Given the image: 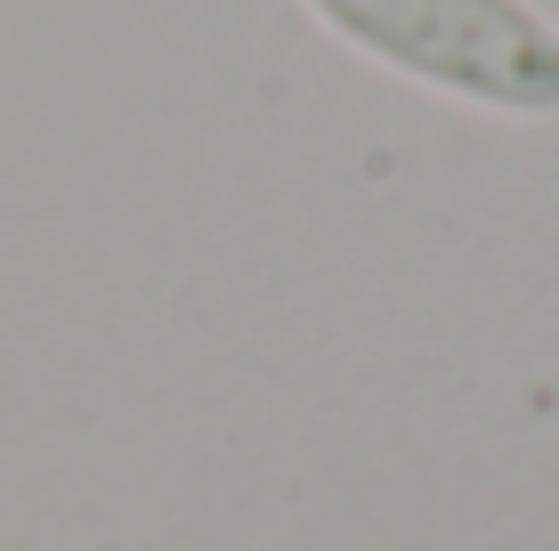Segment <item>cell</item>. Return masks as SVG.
I'll return each mask as SVG.
<instances>
[{"mask_svg":"<svg viewBox=\"0 0 559 551\" xmlns=\"http://www.w3.org/2000/svg\"><path fill=\"white\" fill-rule=\"evenodd\" d=\"M349 49L381 57L421 89L495 106L559 113V33L527 0H308Z\"/></svg>","mask_w":559,"mask_h":551,"instance_id":"1","label":"cell"}]
</instances>
